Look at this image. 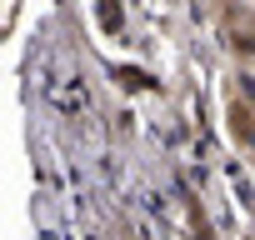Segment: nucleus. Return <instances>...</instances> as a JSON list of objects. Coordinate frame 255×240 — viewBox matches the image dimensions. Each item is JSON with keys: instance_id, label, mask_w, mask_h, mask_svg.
<instances>
[]
</instances>
